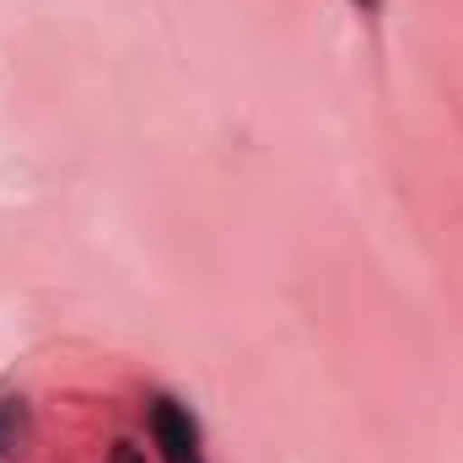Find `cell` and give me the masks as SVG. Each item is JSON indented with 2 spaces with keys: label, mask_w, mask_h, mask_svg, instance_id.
I'll return each mask as SVG.
<instances>
[{
  "label": "cell",
  "mask_w": 463,
  "mask_h": 463,
  "mask_svg": "<svg viewBox=\"0 0 463 463\" xmlns=\"http://www.w3.org/2000/svg\"><path fill=\"white\" fill-rule=\"evenodd\" d=\"M27 404L22 399H0V463L16 458L22 448H27Z\"/></svg>",
  "instance_id": "2"
},
{
  "label": "cell",
  "mask_w": 463,
  "mask_h": 463,
  "mask_svg": "<svg viewBox=\"0 0 463 463\" xmlns=\"http://www.w3.org/2000/svg\"><path fill=\"white\" fill-rule=\"evenodd\" d=\"M109 463H146V453H140L135 442H114V453H109Z\"/></svg>",
  "instance_id": "3"
},
{
  "label": "cell",
  "mask_w": 463,
  "mask_h": 463,
  "mask_svg": "<svg viewBox=\"0 0 463 463\" xmlns=\"http://www.w3.org/2000/svg\"><path fill=\"white\" fill-rule=\"evenodd\" d=\"M151 437L167 463H205L200 453V426L178 399H151Z\"/></svg>",
  "instance_id": "1"
},
{
  "label": "cell",
  "mask_w": 463,
  "mask_h": 463,
  "mask_svg": "<svg viewBox=\"0 0 463 463\" xmlns=\"http://www.w3.org/2000/svg\"><path fill=\"white\" fill-rule=\"evenodd\" d=\"M355 5H361L366 16H372V11H383V0H355Z\"/></svg>",
  "instance_id": "4"
}]
</instances>
